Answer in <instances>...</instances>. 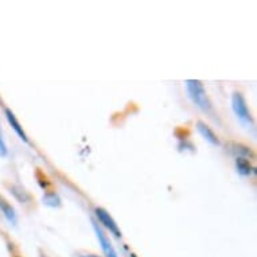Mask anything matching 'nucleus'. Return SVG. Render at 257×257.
<instances>
[{"label": "nucleus", "mask_w": 257, "mask_h": 257, "mask_svg": "<svg viewBox=\"0 0 257 257\" xmlns=\"http://www.w3.org/2000/svg\"><path fill=\"white\" fill-rule=\"evenodd\" d=\"M186 88H187V93H189L190 98L193 100L195 105L199 106L201 109L209 110L211 108L210 101L206 96L205 88L201 84V81L198 80H189L186 81Z\"/></svg>", "instance_id": "nucleus-1"}, {"label": "nucleus", "mask_w": 257, "mask_h": 257, "mask_svg": "<svg viewBox=\"0 0 257 257\" xmlns=\"http://www.w3.org/2000/svg\"><path fill=\"white\" fill-rule=\"evenodd\" d=\"M232 106L233 110H234V113H236L237 118H238L242 124H245V125H250V124H252V116L249 113L248 105H246V102H245L244 97H242L241 93H234V94H233Z\"/></svg>", "instance_id": "nucleus-2"}, {"label": "nucleus", "mask_w": 257, "mask_h": 257, "mask_svg": "<svg viewBox=\"0 0 257 257\" xmlns=\"http://www.w3.org/2000/svg\"><path fill=\"white\" fill-rule=\"evenodd\" d=\"M94 213L97 215L98 221H100L110 233H113L116 237H121V232L118 230L117 223L114 222V219L110 217L108 211H105L104 209H101V207H97V209L94 210Z\"/></svg>", "instance_id": "nucleus-3"}, {"label": "nucleus", "mask_w": 257, "mask_h": 257, "mask_svg": "<svg viewBox=\"0 0 257 257\" xmlns=\"http://www.w3.org/2000/svg\"><path fill=\"white\" fill-rule=\"evenodd\" d=\"M93 228H94V232H96V234H97L98 237V241H100V244H101V248L102 250H104V253H105L106 257H117V254H116V250L113 249V246H112V244H110L109 238L104 234V232H102L101 229L98 228V225L96 222H93Z\"/></svg>", "instance_id": "nucleus-4"}, {"label": "nucleus", "mask_w": 257, "mask_h": 257, "mask_svg": "<svg viewBox=\"0 0 257 257\" xmlns=\"http://www.w3.org/2000/svg\"><path fill=\"white\" fill-rule=\"evenodd\" d=\"M6 117H7V120H9L10 125L14 128V131L18 134V136H19V138H21V139L23 140L25 143H29L27 135H26V132L23 131V126H21L19 121H18L17 117H15V114L13 113V110L6 109Z\"/></svg>", "instance_id": "nucleus-5"}, {"label": "nucleus", "mask_w": 257, "mask_h": 257, "mask_svg": "<svg viewBox=\"0 0 257 257\" xmlns=\"http://www.w3.org/2000/svg\"><path fill=\"white\" fill-rule=\"evenodd\" d=\"M197 128H198V132L201 134V135L205 138V139L209 142V143H211L213 146H218L219 144V140L218 138L215 136V134L213 131H211L210 128L205 124V122L202 121H198V124H197Z\"/></svg>", "instance_id": "nucleus-6"}, {"label": "nucleus", "mask_w": 257, "mask_h": 257, "mask_svg": "<svg viewBox=\"0 0 257 257\" xmlns=\"http://www.w3.org/2000/svg\"><path fill=\"white\" fill-rule=\"evenodd\" d=\"M0 210H2V213L5 214V217L7 218V221H9L10 223H13V225H17V213H15V210H14V207L10 205V203H7L5 201V199L0 198Z\"/></svg>", "instance_id": "nucleus-7"}, {"label": "nucleus", "mask_w": 257, "mask_h": 257, "mask_svg": "<svg viewBox=\"0 0 257 257\" xmlns=\"http://www.w3.org/2000/svg\"><path fill=\"white\" fill-rule=\"evenodd\" d=\"M236 167H237V171L241 174V175H250L252 173V166L249 163V160H246L245 158H237L236 159Z\"/></svg>", "instance_id": "nucleus-8"}, {"label": "nucleus", "mask_w": 257, "mask_h": 257, "mask_svg": "<svg viewBox=\"0 0 257 257\" xmlns=\"http://www.w3.org/2000/svg\"><path fill=\"white\" fill-rule=\"evenodd\" d=\"M43 203H45L46 206L58 207L61 206V198H59L58 194H55V193H46V194L43 195Z\"/></svg>", "instance_id": "nucleus-9"}, {"label": "nucleus", "mask_w": 257, "mask_h": 257, "mask_svg": "<svg viewBox=\"0 0 257 257\" xmlns=\"http://www.w3.org/2000/svg\"><path fill=\"white\" fill-rule=\"evenodd\" d=\"M11 193L15 195V198L19 201V202H29L30 195L27 194V191H25V189H22L19 186H14L11 187Z\"/></svg>", "instance_id": "nucleus-10"}, {"label": "nucleus", "mask_w": 257, "mask_h": 257, "mask_svg": "<svg viewBox=\"0 0 257 257\" xmlns=\"http://www.w3.org/2000/svg\"><path fill=\"white\" fill-rule=\"evenodd\" d=\"M7 155V147H6L5 140H3V136H2V131H0V158Z\"/></svg>", "instance_id": "nucleus-11"}, {"label": "nucleus", "mask_w": 257, "mask_h": 257, "mask_svg": "<svg viewBox=\"0 0 257 257\" xmlns=\"http://www.w3.org/2000/svg\"><path fill=\"white\" fill-rule=\"evenodd\" d=\"M80 257H98V256H94V254H86V256H80Z\"/></svg>", "instance_id": "nucleus-12"}]
</instances>
